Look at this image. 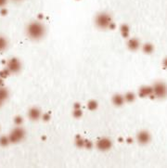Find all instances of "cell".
Returning <instances> with one entry per match:
<instances>
[{
	"label": "cell",
	"mask_w": 167,
	"mask_h": 168,
	"mask_svg": "<svg viewBox=\"0 0 167 168\" xmlns=\"http://www.w3.org/2000/svg\"><path fill=\"white\" fill-rule=\"evenodd\" d=\"M26 33L32 40H40L46 35V26L39 21H32L26 28Z\"/></svg>",
	"instance_id": "1"
},
{
	"label": "cell",
	"mask_w": 167,
	"mask_h": 168,
	"mask_svg": "<svg viewBox=\"0 0 167 168\" xmlns=\"http://www.w3.org/2000/svg\"><path fill=\"white\" fill-rule=\"evenodd\" d=\"M95 23H96L97 27H98L99 29L105 30V29L110 28L111 24L112 23V18L107 12H100L96 16Z\"/></svg>",
	"instance_id": "2"
},
{
	"label": "cell",
	"mask_w": 167,
	"mask_h": 168,
	"mask_svg": "<svg viewBox=\"0 0 167 168\" xmlns=\"http://www.w3.org/2000/svg\"><path fill=\"white\" fill-rule=\"evenodd\" d=\"M153 96L158 98H165L167 97V85L164 82H156L152 86Z\"/></svg>",
	"instance_id": "3"
},
{
	"label": "cell",
	"mask_w": 167,
	"mask_h": 168,
	"mask_svg": "<svg viewBox=\"0 0 167 168\" xmlns=\"http://www.w3.org/2000/svg\"><path fill=\"white\" fill-rule=\"evenodd\" d=\"M25 138V131L22 127H15L9 134V139L10 143H19Z\"/></svg>",
	"instance_id": "4"
},
{
	"label": "cell",
	"mask_w": 167,
	"mask_h": 168,
	"mask_svg": "<svg viewBox=\"0 0 167 168\" xmlns=\"http://www.w3.org/2000/svg\"><path fill=\"white\" fill-rule=\"evenodd\" d=\"M97 148L101 151H107L112 149V141L108 138H102L97 141L96 143Z\"/></svg>",
	"instance_id": "5"
},
{
	"label": "cell",
	"mask_w": 167,
	"mask_h": 168,
	"mask_svg": "<svg viewBox=\"0 0 167 168\" xmlns=\"http://www.w3.org/2000/svg\"><path fill=\"white\" fill-rule=\"evenodd\" d=\"M7 68L9 70L10 73L12 74H17L21 71V61L16 59V58H12L9 60L8 64H7Z\"/></svg>",
	"instance_id": "6"
},
{
	"label": "cell",
	"mask_w": 167,
	"mask_h": 168,
	"mask_svg": "<svg viewBox=\"0 0 167 168\" xmlns=\"http://www.w3.org/2000/svg\"><path fill=\"white\" fill-rule=\"evenodd\" d=\"M150 139H151L150 134L148 131H146V130L140 131L138 134V136H137V140H138V142L140 145H147V144H149Z\"/></svg>",
	"instance_id": "7"
},
{
	"label": "cell",
	"mask_w": 167,
	"mask_h": 168,
	"mask_svg": "<svg viewBox=\"0 0 167 168\" xmlns=\"http://www.w3.org/2000/svg\"><path fill=\"white\" fill-rule=\"evenodd\" d=\"M28 117L32 121H37L41 117V111L37 107H32L28 112Z\"/></svg>",
	"instance_id": "8"
},
{
	"label": "cell",
	"mask_w": 167,
	"mask_h": 168,
	"mask_svg": "<svg viewBox=\"0 0 167 168\" xmlns=\"http://www.w3.org/2000/svg\"><path fill=\"white\" fill-rule=\"evenodd\" d=\"M139 95L141 97H154L153 96V90H152V86H142L139 91Z\"/></svg>",
	"instance_id": "9"
},
{
	"label": "cell",
	"mask_w": 167,
	"mask_h": 168,
	"mask_svg": "<svg viewBox=\"0 0 167 168\" xmlns=\"http://www.w3.org/2000/svg\"><path fill=\"white\" fill-rule=\"evenodd\" d=\"M127 47L130 50L136 51L140 47V41L138 38H131L127 42Z\"/></svg>",
	"instance_id": "10"
},
{
	"label": "cell",
	"mask_w": 167,
	"mask_h": 168,
	"mask_svg": "<svg viewBox=\"0 0 167 168\" xmlns=\"http://www.w3.org/2000/svg\"><path fill=\"white\" fill-rule=\"evenodd\" d=\"M112 103L115 106H117V107L123 106V103H124V97H123V96H122L120 94H115L112 97Z\"/></svg>",
	"instance_id": "11"
},
{
	"label": "cell",
	"mask_w": 167,
	"mask_h": 168,
	"mask_svg": "<svg viewBox=\"0 0 167 168\" xmlns=\"http://www.w3.org/2000/svg\"><path fill=\"white\" fill-rule=\"evenodd\" d=\"M9 97V91L7 88L0 86V101H5V100Z\"/></svg>",
	"instance_id": "12"
},
{
	"label": "cell",
	"mask_w": 167,
	"mask_h": 168,
	"mask_svg": "<svg viewBox=\"0 0 167 168\" xmlns=\"http://www.w3.org/2000/svg\"><path fill=\"white\" fill-rule=\"evenodd\" d=\"M124 101L126 102H133V101H135V99H136V95L134 94L133 92H127L124 96Z\"/></svg>",
	"instance_id": "13"
},
{
	"label": "cell",
	"mask_w": 167,
	"mask_h": 168,
	"mask_svg": "<svg viewBox=\"0 0 167 168\" xmlns=\"http://www.w3.org/2000/svg\"><path fill=\"white\" fill-rule=\"evenodd\" d=\"M153 50H154V47H153V45L150 44V43H146V44L143 46V51H144V53H146V54H151V53L153 52Z\"/></svg>",
	"instance_id": "14"
},
{
	"label": "cell",
	"mask_w": 167,
	"mask_h": 168,
	"mask_svg": "<svg viewBox=\"0 0 167 168\" xmlns=\"http://www.w3.org/2000/svg\"><path fill=\"white\" fill-rule=\"evenodd\" d=\"M8 48V40L4 37L0 36V52L4 51Z\"/></svg>",
	"instance_id": "15"
},
{
	"label": "cell",
	"mask_w": 167,
	"mask_h": 168,
	"mask_svg": "<svg viewBox=\"0 0 167 168\" xmlns=\"http://www.w3.org/2000/svg\"><path fill=\"white\" fill-rule=\"evenodd\" d=\"M121 32L123 37L127 38L129 36V26L127 24H123L121 26Z\"/></svg>",
	"instance_id": "16"
},
{
	"label": "cell",
	"mask_w": 167,
	"mask_h": 168,
	"mask_svg": "<svg viewBox=\"0 0 167 168\" xmlns=\"http://www.w3.org/2000/svg\"><path fill=\"white\" fill-rule=\"evenodd\" d=\"M97 106H98L97 102L96 101V100H94V99L89 100L88 103H87V108H88L89 111H95V110H97Z\"/></svg>",
	"instance_id": "17"
},
{
	"label": "cell",
	"mask_w": 167,
	"mask_h": 168,
	"mask_svg": "<svg viewBox=\"0 0 167 168\" xmlns=\"http://www.w3.org/2000/svg\"><path fill=\"white\" fill-rule=\"evenodd\" d=\"M9 143H10V141H9V137H6V136L0 137V146H2V147H7Z\"/></svg>",
	"instance_id": "18"
},
{
	"label": "cell",
	"mask_w": 167,
	"mask_h": 168,
	"mask_svg": "<svg viewBox=\"0 0 167 168\" xmlns=\"http://www.w3.org/2000/svg\"><path fill=\"white\" fill-rule=\"evenodd\" d=\"M75 145L78 148H84V146H85V139L82 137L77 136L76 139H75Z\"/></svg>",
	"instance_id": "19"
},
{
	"label": "cell",
	"mask_w": 167,
	"mask_h": 168,
	"mask_svg": "<svg viewBox=\"0 0 167 168\" xmlns=\"http://www.w3.org/2000/svg\"><path fill=\"white\" fill-rule=\"evenodd\" d=\"M10 74H11V73L9 72V70L8 68H7V69L5 68L4 70H2L1 72H0V77L4 79V78H6V77H8Z\"/></svg>",
	"instance_id": "20"
},
{
	"label": "cell",
	"mask_w": 167,
	"mask_h": 168,
	"mask_svg": "<svg viewBox=\"0 0 167 168\" xmlns=\"http://www.w3.org/2000/svg\"><path fill=\"white\" fill-rule=\"evenodd\" d=\"M73 115H74V117H75V118H80V117H82V115H83V112L81 111L80 108H79V109H74V113H73Z\"/></svg>",
	"instance_id": "21"
},
{
	"label": "cell",
	"mask_w": 167,
	"mask_h": 168,
	"mask_svg": "<svg viewBox=\"0 0 167 168\" xmlns=\"http://www.w3.org/2000/svg\"><path fill=\"white\" fill-rule=\"evenodd\" d=\"M22 122H23V119H22V117H21V116H17V117H15V119H14V123H15V124H17V125H21V124H22Z\"/></svg>",
	"instance_id": "22"
},
{
	"label": "cell",
	"mask_w": 167,
	"mask_h": 168,
	"mask_svg": "<svg viewBox=\"0 0 167 168\" xmlns=\"http://www.w3.org/2000/svg\"><path fill=\"white\" fill-rule=\"evenodd\" d=\"M84 147L86 149H91L93 147V143L89 140H85V146Z\"/></svg>",
	"instance_id": "23"
},
{
	"label": "cell",
	"mask_w": 167,
	"mask_h": 168,
	"mask_svg": "<svg viewBox=\"0 0 167 168\" xmlns=\"http://www.w3.org/2000/svg\"><path fill=\"white\" fill-rule=\"evenodd\" d=\"M8 2V0H0V8H3Z\"/></svg>",
	"instance_id": "24"
},
{
	"label": "cell",
	"mask_w": 167,
	"mask_h": 168,
	"mask_svg": "<svg viewBox=\"0 0 167 168\" xmlns=\"http://www.w3.org/2000/svg\"><path fill=\"white\" fill-rule=\"evenodd\" d=\"M43 119H44L45 121H48V120L50 119V115H49V114H47V113L43 114Z\"/></svg>",
	"instance_id": "25"
},
{
	"label": "cell",
	"mask_w": 167,
	"mask_h": 168,
	"mask_svg": "<svg viewBox=\"0 0 167 168\" xmlns=\"http://www.w3.org/2000/svg\"><path fill=\"white\" fill-rule=\"evenodd\" d=\"M162 65H163V67L165 69H167V58H165L163 60H162Z\"/></svg>",
	"instance_id": "26"
},
{
	"label": "cell",
	"mask_w": 167,
	"mask_h": 168,
	"mask_svg": "<svg viewBox=\"0 0 167 168\" xmlns=\"http://www.w3.org/2000/svg\"><path fill=\"white\" fill-rule=\"evenodd\" d=\"M1 14H2V15H6V14H7V10H6L5 9H3L2 11H1Z\"/></svg>",
	"instance_id": "27"
},
{
	"label": "cell",
	"mask_w": 167,
	"mask_h": 168,
	"mask_svg": "<svg viewBox=\"0 0 167 168\" xmlns=\"http://www.w3.org/2000/svg\"><path fill=\"white\" fill-rule=\"evenodd\" d=\"M80 108V104L79 103H75L74 105V109H79Z\"/></svg>",
	"instance_id": "28"
},
{
	"label": "cell",
	"mask_w": 167,
	"mask_h": 168,
	"mask_svg": "<svg viewBox=\"0 0 167 168\" xmlns=\"http://www.w3.org/2000/svg\"><path fill=\"white\" fill-rule=\"evenodd\" d=\"M3 86V78L0 77V86Z\"/></svg>",
	"instance_id": "29"
},
{
	"label": "cell",
	"mask_w": 167,
	"mask_h": 168,
	"mask_svg": "<svg viewBox=\"0 0 167 168\" xmlns=\"http://www.w3.org/2000/svg\"><path fill=\"white\" fill-rule=\"evenodd\" d=\"M2 103H3L2 101H0V107H1V106H2Z\"/></svg>",
	"instance_id": "30"
},
{
	"label": "cell",
	"mask_w": 167,
	"mask_h": 168,
	"mask_svg": "<svg viewBox=\"0 0 167 168\" xmlns=\"http://www.w3.org/2000/svg\"><path fill=\"white\" fill-rule=\"evenodd\" d=\"M13 1H21V0H13Z\"/></svg>",
	"instance_id": "31"
}]
</instances>
